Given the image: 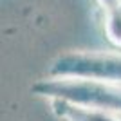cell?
<instances>
[{"label": "cell", "mask_w": 121, "mask_h": 121, "mask_svg": "<svg viewBox=\"0 0 121 121\" xmlns=\"http://www.w3.org/2000/svg\"><path fill=\"white\" fill-rule=\"evenodd\" d=\"M35 96L60 99L76 107L121 112V85L74 78H42L31 85Z\"/></svg>", "instance_id": "6da1fadb"}, {"label": "cell", "mask_w": 121, "mask_h": 121, "mask_svg": "<svg viewBox=\"0 0 121 121\" xmlns=\"http://www.w3.org/2000/svg\"><path fill=\"white\" fill-rule=\"evenodd\" d=\"M45 78L94 80L121 85V52L65 51L51 60Z\"/></svg>", "instance_id": "7a4b0ae2"}, {"label": "cell", "mask_w": 121, "mask_h": 121, "mask_svg": "<svg viewBox=\"0 0 121 121\" xmlns=\"http://www.w3.org/2000/svg\"><path fill=\"white\" fill-rule=\"evenodd\" d=\"M51 112L60 121H121V112L76 107L60 99H49Z\"/></svg>", "instance_id": "3957f363"}, {"label": "cell", "mask_w": 121, "mask_h": 121, "mask_svg": "<svg viewBox=\"0 0 121 121\" xmlns=\"http://www.w3.org/2000/svg\"><path fill=\"white\" fill-rule=\"evenodd\" d=\"M105 16V36L116 49H121V0H98Z\"/></svg>", "instance_id": "277c9868"}]
</instances>
